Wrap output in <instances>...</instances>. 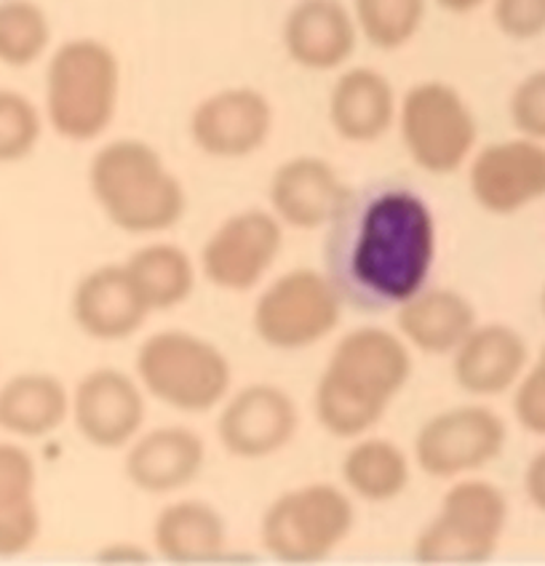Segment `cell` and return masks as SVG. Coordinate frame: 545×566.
<instances>
[{"label": "cell", "mask_w": 545, "mask_h": 566, "mask_svg": "<svg viewBox=\"0 0 545 566\" xmlns=\"http://www.w3.org/2000/svg\"><path fill=\"white\" fill-rule=\"evenodd\" d=\"M439 228L422 192L399 179L348 190L324 238V273L345 307L380 315L399 311L428 286Z\"/></svg>", "instance_id": "6da1fadb"}, {"label": "cell", "mask_w": 545, "mask_h": 566, "mask_svg": "<svg viewBox=\"0 0 545 566\" xmlns=\"http://www.w3.org/2000/svg\"><path fill=\"white\" fill-rule=\"evenodd\" d=\"M412 377V347L401 334L361 326L337 339L313 394L321 428L335 439H361Z\"/></svg>", "instance_id": "7a4b0ae2"}, {"label": "cell", "mask_w": 545, "mask_h": 566, "mask_svg": "<svg viewBox=\"0 0 545 566\" xmlns=\"http://www.w3.org/2000/svg\"><path fill=\"white\" fill-rule=\"evenodd\" d=\"M96 206L120 233L158 235L177 228L188 192L153 145L124 137L102 145L88 164Z\"/></svg>", "instance_id": "3957f363"}, {"label": "cell", "mask_w": 545, "mask_h": 566, "mask_svg": "<svg viewBox=\"0 0 545 566\" xmlns=\"http://www.w3.org/2000/svg\"><path fill=\"white\" fill-rule=\"evenodd\" d=\"M120 64L96 38H75L51 54L46 70V118L60 137L94 142L118 113Z\"/></svg>", "instance_id": "277c9868"}, {"label": "cell", "mask_w": 545, "mask_h": 566, "mask_svg": "<svg viewBox=\"0 0 545 566\" xmlns=\"http://www.w3.org/2000/svg\"><path fill=\"white\" fill-rule=\"evenodd\" d=\"M134 371L147 396L185 415L217 409L233 385V369L220 347L185 329L145 337Z\"/></svg>", "instance_id": "5b68a950"}, {"label": "cell", "mask_w": 545, "mask_h": 566, "mask_svg": "<svg viewBox=\"0 0 545 566\" xmlns=\"http://www.w3.org/2000/svg\"><path fill=\"white\" fill-rule=\"evenodd\" d=\"M356 507L348 489L305 484L279 494L260 521V545L275 562L316 564L353 535Z\"/></svg>", "instance_id": "8992f818"}, {"label": "cell", "mask_w": 545, "mask_h": 566, "mask_svg": "<svg viewBox=\"0 0 545 566\" xmlns=\"http://www.w3.org/2000/svg\"><path fill=\"white\" fill-rule=\"evenodd\" d=\"M509 513L503 489L463 475L447 489L439 513L415 537V558L420 564L490 562L505 535Z\"/></svg>", "instance_id": "52a82bcc"}, {"label": "cell", "mask_w": 545, "mask_h": 566, "mask_svg": "<svg viewBox=\"0 0 545 566\" xmlns=\"http://www.w3.org/2000/svg\"><path fill=\"white\" fill-rule=\"evenodd\" d=\"M399 134L417 169L460 171L476 153L479 124L465 96L441 81L415 83L399 102Z\"/></svg>", "instance_id": "ba28073f"}, {"label": "cell", "mask_w": 545, "mask_h": 566, "mask_svg": "<svg viewBox=\"0 0 545 566\" xmlns=\"http://www.w3.org/2000/svg\"><path fill=\"white\" fill-rule=\"evenodd\" d=\"M343 300L326 273L311 268L279 275L254 302V334L273 350H305L324 343L343 318Z\"/></svg>", "instance_id": "9c48e42d"}, {"label": "cell", "mask_w": 545, "mask_h": 566, "mask_svg": "<svg viewBox=\"0 0 545 566\" xmlns=\"http://www.w3.org/2000/svg\"><path fill=\"white\" fill-rule=\"evenodd\" d=\"M509 428L481 403H463L422 422L412 443V462L431 479H463L503 454Z\"/></svg>", "instance_id": "30bf717a"}, {"label": "cell", "mask_w": 545, "mask_h": 566, "mask_svg": "<svg viewBox=\"0 0 545 566\" xmlns=\"http://www.w3.org/2000/svg\"><path fill=\"white\" fill-rule=\"evenodd\" d=\"M284 224L273 211L247 209L228 217L201 249L203 279L230 294L252 292L265 281L284 247Z\"/></svg>", "instance_id": "8fae6325"}, {"label": "cell", "mask_w": 545, "mask_h": 566, "mask_svg": "<svg viewBox=\"0 0 545 566\" xmlns=\"http://www.w3.org/2000/svg\"><path fill=\"white\" fill-rule=\"evenodd\" d=\"M300 428V409L284 388L254 382L220 403L217 439L239 460H265L284 452Z\"/></svg>", "instance_id": "7c38bea8"}, {"label": "cell", "mask_w": 545, "mask_h": 566, "mask_svg": "<svg viewBox=\"0 0 545 566\" xmlns=\"http://www.w3.org/2000/svg\"><path fill=\"white\" fill-rule=\"evenodd\" d=\"M468 188L486 214L511 217L545 198V142L518 137L473 153Z\"/></svg>", "instance_id": "4fadbf2b"}, {"label": "cell", "mask_w": 545, "mask_h": 566, "mask_svg": "<svg viewBox=\"0 0 545 566\" xmlns=\"http://www.w3.org/2000/svg\"><path fill=\"white\" fill-rule=\"evenodd\" d=\"M271 134L273 105L252 86H230L209 94L190 115L192 145L209 158H249L268 145Z\"/></svg>", "instance_id": "5bb4252c"}, {"label": "cell", "mask_w": 545, "mask_h": 566, "mask_svg": "<svg viewBox=\"0 0 545 566\" xmlns=\"http://www.w3.org/2000/svg\"><path fill=\"white\" fill-rule=\"evenodd\" d=\"M145 388L137 377L99 366L81 379L70 401L78 433L96 449H126L143 433Z\"/></svg>", "instance_id": "9a60e30c"}, {"label": "cell", "mask_w": 545, "mask_h": 566, "mask_svg": "<svg viewBox=\"0 0 545 566\" xmlns=\"http://www.w3.org/2000/svg\"><path fill=\"white\" fill-rule=\"evenodd\" d=\"M356 17L343 0H297L281 28L286 56L313 73L339 70L358 43Z\"/></svg>", "instance_id": "2e32d148"}, {"label": "cell", "mask_w": 545, "mask_h": 566, "mask_svg": "<svg viewBox=\"0 0 545 566\" xmlns=\"http://www.w3.org/2000/svg\"><path fill=\"white\" fill-rule=\"evenodd\" d=\"M348 185L329 160L318 156H294L271 177V211L289 230H318L329 224Z\"/></svg>", "instance_id": "e0dca14e"}, {"label": "cell", "mask_w": 545, "mask_h": 566, "mask_svg": "<svg viewBox=\"0 0 545 566\" xmlns=\"http://www.w3.org/2000/svg\"><path fill=\"white\" fill-rule=\"evenodd\" d=\"M207 465V443L185 424L139 433L126 447L124 473L145 494H171L190 486Z\"/></svg>", "instance_id": "ac0fdd59"}, {"label": "cell", "mask_w": 545, "mask_h": 566, "mask_svg": "<svg viewBox=\"0 0 545 566\" xmlns=\"http://www.w3.org/2000/svg\"><path fill=\"white\" fill-rule=\"evenodd\" d=\"M150 307L134 286L126 265H99L73 292V318L86 337L120 343L145 326Z\"/></svg>", "instance_id": "d6986e66"}, {"label": "cell", "mask_w": 545, "mask_h": 566, "mask_svg": "<svg viewBox=\"0 0 545 566\" xmlns=\"http://www.w3.org/2000/svg\"><path fill=\"white\" fill-rule=\"evenodd\" d=\"M527 364V339L513 326L476 324L452 353V377L468 396L495 398L516 388Z\"/></svg>", "instance_id": "ffe728a7"}, {"label": "cell", "mask_w": 545, "mask_h": 566, "mask_svg": "<svg viewBox=\"0 0 545 566\" xmlns=\"http://www.w3.org/2000/svg\"><path fill=\"white\" fill-rule=\"evenodd\" d=\"M326 111L337 137L353 145H371L394 128L399 99L380 70L350 67L337 75Z\"/></svg>", "instance_id": "44dd1931"}, {"label": "cell", "mask_w": 545, "mask_h": 566, "mask_svg": "<svg viewBox=\"0 0 545 566\" xmlns=\"http://www.w3.org/2000/svg\"><path fill=\"white\" fill-rule=\"evenodd\" d=\"M396 313L403 343L426 356H452L479 324L473 302L447 286L420 289Z\"/></svg>", "instance_id": "7402d4cb"}, {"label": "cell", "mask_w": 545, "mask_h": 566, "mask_svg": "<svg viewBox=\"0 0 545 566\" xmlns=\"http://www.w3.org/2000/svg\"><path fill=\"white\" fill-rule=\"evenodd\" d=\"M153 548L171 564L220 562L228 551V524L214 505L179 500L156 516Z\"/></svg>", "instance_id": "603a6c76"}, {"label": "cell", "mask_w": 545, "mask_h": 566, "mask_svg": "<svg viewBox=\"0 0 545 566\" xmlns=\"http://www.w3.org/2000/svg\"><path fill=\"white\" fill-rule=\"evenodd\" d=\"M35 460L17 443H0V556L28 553L41 535Z\"/></svg>", "instance_id": "cb8c5ba5"}, {"label": "cell", "mask_w": 545, "mask_h": 566, "mask_svg": "<svg viewBox=\"0 0 545 566\" xmlns=\"http://www.w3.org/2000/svg\"><path fill=\"white\" fill-rule=\"evenodd\" d=\"M70 398L56 377L17 375L0 388V428L22 439L54 433L70 415Z\"/></svg>", "instance_id": "d4e9b609"}, {"label": "cell", "mask_w": 545, "mask_h": 566, "mask_svg": "<svg viewBox=\"0 0 545 566\" xmlns=\"http://www.w3.org/2000/svg\"><path fill=\"white\" fill-rule=\"evenodd\" d=\"M345 489L364 503H390L401 497L412 481V457L394 441L361 436L343 457Z\"/></svg>", "instance_id": "484cf974"}, {"label": "cell", "mask_w": 545, "mask_h": 566, "mask_svg": "<svg viewBox=\"0 0 545 566\" xmlns=\"http://www.w3.org/2000/svg\"><path fill=\"white\" fill-rule=\"evenodd\" d=\"M150 313L171 311L190 300L198 268L177 243H147L124 262Z\"/></svg>", "instance_id": "4316f807"}, {"label": "cell", "mask_w": 545, "mask_h": 566, "mask_svg": "<svg viewBox=\"0 0 545 566\" xmlns=\"http://www.w3.org/2000/svg\"><path fill=\"white\" fill-rule=\"evenodd\" d=\"M358 32L380 51L403 49L426 22V0H353Z\"/></svg>", "instance_id": "83f0119b"}, {"label": "cell", "mask_w": 545, "mask_h": 566, "mask_svg": "<svg viewBox=\"0 0 545 566\" xmlns=\"http://www.w3.org/2000/svg\"><path fill=\"white\" fill-rule=\"evenodd\" d=\"M51 22L46 11L32 0L0 3V62L9 67H28L46 54Z\"/></svg>", "instance_id": "f1b7e54d"}, {"label": "cell", "mask_w": 545, "mask_h": 566, "mask_svg": "<svg viewBox=\"0 0 545 566\" xmlns=\"http://www.w3.org/2000/svg\"><path fill=\"white\" fill-rule=\"evenodd\" d=\"M41 113L22 92L0 88V164L28 158L41 139Z\"/></svg>", "instance_id": "f546056e"}, {"label": "cell", "mask_w": 545, "mask_h": 566, "mask_svg": "<svg viewBox=\"0 0 545 566\" xmlns=\"http://www.w3.org/2000/svg\"><path fill=\"white\" fill-rule=\"evenodd\" d=\"M509 113L522 137L545 142V70H535L513 88Z\"/></svg>", "instance_id": "4dcf8cb0"}, {"label": "cell", "mask_w": 545, "mask_h": 566, "mask_svg": "<svg viewBox=\"0 0 545 566\" xmlns=\"http://www.w3.org/2000/svg\"><path fill=\"white\" fill-rule=\"evenodd\" d=\"M513 415L527 433L545 439V345L513 388Z\"/></svg>", "instance_id": "1f68e13d"}, {"label": "cell", "mask_w": 545, "mask_h": 566, "mask_svg": "<svg viewBox=\"0 0 545 566\" xmlns=\"http://www.w3.org/2000/svg\"><path fill=\"white\" fill-rule=\"evenodd\" d=\"M492 22L511 41H535L545 35V0H495Z\"/></svg>", "instance_id": "d6a6232c"}, {"label": "cell", "mask_w": 545, "mask_h": 566, "mask_svg": "<svg viewBox=\"0 0 545 566\" xmlns=\"http://www.w3.org/2000/svg\"><path fill=\"white\" fill-rule=\"evenodd\" d=\"M524 492H527L530 503L545 513V449L532 457L527 471H524Z\"/></svg>", "instance_id": "836d02e7"}, {"label": "cell", "mask_w": 545, "mask_h": 566, "mask_svg": "<svg viewBox=\"0 0 545 566\" xmlns=\"http://www.w3.org/2000/svg\"><path fill=\"white\" fill-rule=\"evenodd\" d=\"M99 558H105V562H145L147 553L139 548L137 543H113L107 545L105 553H99Z\"/></svg>", "instance_id": "e575fe53"}, {"label": "cell", "mask_w": 545, "mask_h": 566, "mask_svg": "<svg viewBox=\"0 0 545 566\" xmlns=\"http://www.w3.org/2000/svg\"><path fill=\"white\" fill-rule=\"evenodd\" d=\"M436 3H439L441 9L447 11V14L465 17V14H473V11L481 9V6H484L486 0H436Z\"/></svg>", "instance_id": "d590c367"}, {"label": "cell", "mask_w": 545, "mask_h": 566, "mask_svg": "<svg viewBox=\"0 0 545 566\" xmlns=\"http://www.w3.org/2000/svg\"><path fill=\"white\" fill-rule=\"evenodd\" d=\"M541 311H543V318H545V286H543V294H541Z\"/></svg>", "instance_id": "8d00e7d4"}]
</instances>
